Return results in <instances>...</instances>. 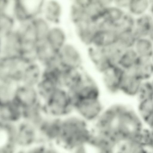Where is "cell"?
Here are the masks:
<instances>
[{"mask_svg":"<svg viewBox=\"0 0 153 153\" xmlns=\"http://www.w3.org/2000/svg\"><path fill=\"white\" fill-rule=\"evenodd\" d=\"M86 1V0H75L71 3L69 14L70 19L73 25L86 19L89 20L87 16L85 10Z\"/></svg>","mask_w":153,"mask_h":153,"instance_id":"16","label":"cell"},{"mask_svg":"<svg viewBox=\"0 0 153 153\" xmlns=\"http://www.w3.org/2000/svg\"><path fill=\"white\" fill-rule=\"evenodd\" d=\"M46 40L58 51L68 42L67 32L60 24L51 25Z\"/></svg>","mask_w":153,"mask_h":153,"instance_id":"13","label":"cell"},{"mask_svg":"<svg viewBox=\"0 0 153 153\" xmlns=\"http://www.w3.org/2000/svg\"><path fill=\"white\" fill-rule=\"evenodd\" d=\"M57 59L60 67L64 69L76 70L82 69V56L77 47L68 42L58 51Z\"/></svg>","mask_w":153,"mask_h":153,"instance_id":"5","label":"cell"},{"mask_svg":"<svg viewBox=\"0 0 153 153\" xmlns=\"http://www.w3.org/2000/svg\"><path fill=\"white\" fill-rule=\"evenodd\" d=\"M63 13V7L59 1H43L40 15L51 25L60 24Z\"/></svg>","mask_w":153,"mask_h":153,"instance_id":"10","label":"cell"},{"mask_svg":"<svg viewBox=\"0 0 153 153\" xmlns=\"http://www.w3.org/2000/svg\"><path fill=\"white\" fill-rule=\"evenodd\" d=\"M17 23L12 16L7 13L0 14V36L14 31Z\"/></svg>","mask_w":153,"mask_h":153,"instance_id":"23","label":"cell"},{"mask_svg":"<svg viewBox=\"0 0 153 153\" xmlns=\"http://www.w3.org/2000/svg\"><path fill=\"white\" fill-rule=\"evenodd\" d=\"M151 80H152V81L153 82V74H152V78H151Z\"/></svg>","mask_w":153,"mask_h":153,"instance_id":"27","label":"cell"},{"mask_svg":"<svg viewBox=\"0 0 153 153\" xmlns=\"http://www.w3.org/2000/svg\"><path fill=\"white\" fill-rule=\"evenodd\" d=\"M114 145L95 134L73 153H115Z\"/></svg>","mask_w":153,"mask_h":153,"instance_id":"7","label":"cell"},{"mask_svg":"<svg viewBox=\"0 0 153 153\" xmlns=\"http://www.w3.org/2000/svg\"><path fill=\"white\" fill-rule=\"evenodd\" d=\"M153 24V18L149 13L135 18L133 31L136 39L147 37Z\"/></svg>","mask_w":153,"mask_h":153,"instance_id":"14","label":"cell"},{"mask_svg":"<svg viewBox=\"0 0 153 153\" xmlns=\"http://www.w3.org/2000/svg\"><path fill=\"white\" fill-rule=\"evenodd\" d=\"M92 126L94 134L115 146L129 137V130L119 113L118 102L105 107Z\"/></svg>","mask_w":153,"mask_h":153,"instance_id":"1","label":"cell"},{"mask_svg":"<svg viewBox=\"0 0 153 153\" xmlns=\"http://www.w3.org/2000/svg\"><path fill=\"white\" fill-rule=\"evenodd\" d=\"M105 107L101 99L82 101L74 103V113L92 125Z\"/></svg>","mask_w":153,"mask_h":153,"instance_id":"6","label":"cell"},{"mask_svg":"<svg viewBox=\"0 0 153 153\" xmlns=\"http://www.w3.org/2000/svg\"><path fill=\"white\" fill-rule=\"evenodd\" d=\"M20 41L16 30L0 36V58L19 56Z\"/></svg>","mask_w":153,"mask_h":153,"instance_id":"9","label":"cell"},{"mask_svg":"<svg viewBox=\"0 0 153 153\" xmlns=\"http://www.w3.org/2000/svg\"><path fill=\"white\" fill-rule=\"evenodd\" d=\"M127 11L123 10L112 3L105 10L101 20L117 25L123 19Z\"/></svg>","mask_w":153,"mask_h":153,"instance_id":"18","label":"cell"},{"mask_svg":"<svg viewBox=\"0 0 153 153\" xmlns=\"http://www.w3.org/2000/svg\"><path fill=\"white\" fill-rule=\"evenodd\" d=\"M31 21L37 42L46 40L51 25L41 15L35 17Z\"/></svg>","mask_w":153,"mask_h":153,"instance_id":"17","label":"cell"},{"mask_svg":"<svg viewBox=\"0 0 153 153\" xmlns=\"http://www.w3.org/2000/svg\"><path fill=\"white\" fill-rule=\"evenodd\" d=\"M136 38L132 30H124L118 32L115 44L123 51L133 48Z\"/></svg>","mask_w":153,"mask_h":153,"instance_id":"20","label":"cell"},{"mask_svg":"<svg viewBox=\"0 0 153 153\" xmlns=\"http://www.w3.org/2000/svg\"><path fill=\"white\" fill-rule=\"evenodd\" d=\"M147 37L153 43V24L151 28Z\"/></svg>","mask_w":153,"mask_h":153,"instance_id":"25","label":"cell"},{"mask_svg":"<svg viewBox=\"0 0 153 153\" xmlns=\"http://www.w3.org/2000/svg\"><path fill=\"white\" fill-rule=\"evenodd\" d=\"M138 58L133 48L126 49L122 53L118 65L124 70H128L134 65Z\"/></svg>","mask_w":153,"mask_h":153,"instance_id":"22","label":"cell"},{"mask_svg":"<svg viewBox=\"0 0 153 153\" xmlns=\"http://www.w3.org/2000/svg\"><path fill=\"white\" fill-rule=\"evenodd\" d=\"M58 52L46 40L38 42L36 51V61L48 66L57 60Z\"/></svg>","mask_w":153,"mask_h":153,"instance_id":"12","label":"cell"},{"mask_svg":"<svg viewBox=\"0 0 153 153\" xmlns=\"http://www.w3.org/2000/svg\"><path fill=\"white\" fill-rule=\"evenodd\" d=\"M133 48L139 57H153V43L147 37L137 39Z\"/></svg>","mask_w":153,"mask_h":153,"instance_id":"19","label":"cell"},{"mask_svg":"<svg viewBox=\"0 0 153 153\" xmlns=\"http://www.w3.org/2000/svg\"><path fill=\"white\" fill-rule=\"evenodd\" d=\"M130 0H113V4L118 7L127 11Z\"/></svg>","mask_w":153,"mask_h":153,"instance_id":"24","label":"cell"},{"mask_svg":"<svg viewBox=\"0 0 153 153\" xmlns=\"http://www.w3.org/2000/svg\"><path fill=\"white\" fill-rule=\"evenodd\" d=\"M150 0H130L127 12L135 18L149 13Z\"/></svg>","mask_w":153,"mask_h":153,"instance_id":"21","label":"cell"},{"mask_svg":"<svg viewBox=\"0 0 153 153\" xmlns=\"http://www.w3.org/2000/svg\"><path fill=\"white\" fill-rule=\"evenodd\" d=\"M115 153H151L137 139L125 140L115 146Z\"/></svg>","mask_w":153,"mask_h":153,"instance_id":"15","label":"cell"},{"mask_svg":"<svg viewBox=\"0 0 153 153\" xmlns=\"http://www.w3.org/2000/svg\"><path fill=\"white\" fill-rule=\"evenodd\" d=\"M124 72V70L117 65L101 74L103 87L108 94L120 93Z\"/></svg>","mask_w":153,"mask_h":153,"instance_id":"8","label":"cell"},{"mask_svg":"<svg viewBox=\"0 0 153 153\" xmlns=\"http://www.w3.org/2000/svg\"><path fill=\"white\" fill-rule=\"evenodd\" d=\"M69 92L74 105V103L82 101L101 99V90L99 85L88 73L78 86Z\"/></svg>","mask_w":153,"mask_h":153,"instance_id":"4","label":"cell"},{"mask_svg":"<svg viewBox=\"0 0 153 153\" xmlns=\"http://www.w3.org/2000/svg\"><path fill=\"white\" fill-rule=\"evenodd\" d=\"M43 1L12 0L10 14L17 24L30 21L40 15Z\"/></svg>","mask_w":153,"mask_h":153,"instance_id":"3","label":"cell"},{"mask_svg":"<svg viewBox=\"0 0 153 153\" xmlns=\"http://www.w3.org/2000/svg\"><path fill=\"white\" fill-rule=\"evenodd\" d=\"M73 25L76 35L79 40L88 47L91 46L97 30V23L86 19Z\"/></svg>","mask_w":153,"mask_h":153,"instance_id":"11","label":"cell"},{"mask_svg":"<svg viewBox=\"0 0 153 153\" xmlns=\"http://www.w3.org/2000/svg\"><path fill=\"white\" fill-rule=\"evenodd\" d=\"M59 129L61 144L71 153L85 143L94 133L92 125L74 112L63 118Z\"/></svg>","mask_w":153,"mask_h":153,"instance_id":"2","label":"cell"},{"mask_svg":"<svg viewBox=\"0 0 153 153\" xmlns=\"http://www.w3.org/2000/svg\"><path fill=\"white\" fill-rule=\"evenodd\" d=\"M150 4L149 13L153 18V0H150Z\"/></svg>","mask_w":153,"mask_h":153,"instance_id":"26","label":"cell"}]
</instances>
